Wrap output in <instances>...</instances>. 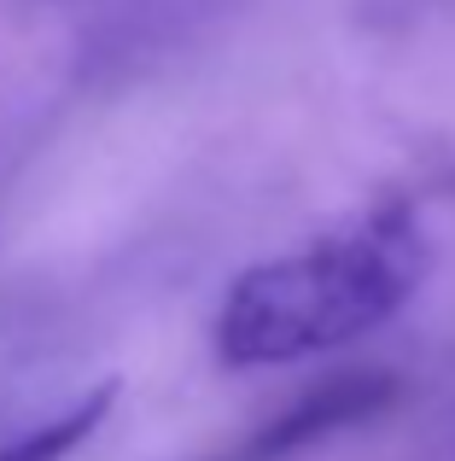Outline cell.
<instances>
[{
  "instance_id": "1",
  "label": "cell",
  "mask_w": 455,
  "mask_h": 461,
  "mask_svg": "<svg viewBox=\"0 0 455 461\" xmlns=\"http://www.w3.org/2000/svg\"><path fill=\"white\" fill-rule=\"evenodd\" d=\"M421 281V240L397 216H368L286 258L251 263L228 286L210 345L222 368H286L339 350L403 310Z\"/></svg>"
},
{
  "instance_id": "2",
  "label": "cell",
  "mask_w": 455,
  "mask_h": 461,
  "mask_svg": "<svg viewBox=\"0 0 455 461\" xmlns=\"http://www.w3.org/2000/svg\"><path fill=\"white\" fill-rule=\"evenodd\" d=\"M368 403H374V385H362V380L321 385V392H309L304 403L281 409L274 420L251 427L239 444H228V450L205 456V461H286V456L304 450V444H316L321 432H333V427H344V420H356Z\"/></svg>"
},
{
  "instance_id": "3",
  "label": "cell",
  "mask_w": 455,
  "mask_h": 461,
  "mask_svg": "<svg viewBox=\"0 0 455 461\" xmlns=\"http://www.w3.org/2000/svg\"><path fill=\"white\" fill-rule=\"evenodd\" d=\"M112 403H117V380L94 385V392H82L70 409H58V415L35 420L30 432L6 438L0 444V461H65L70 450H82V444L112 420Z\"/></svg>"
}]
</instances>
